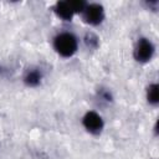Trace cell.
<instances>
[{"instance_id":"6da1fadb","label":"cell","mask_w":159,"mask_h":159,"mask_svg":"<svg viewBox=\"0 0 159 159\" xmlns=\"http://www.w3.org/2000/svg\"><path fill=\"white\" fill-rule=\"evenodd\" d=\"M55 48L61 56L70 57L77 50V39L68 32L60 34L55 39Z\"/></svg>"},{"instance_id":"7a4b0ae2","label":"cell","mask_w":159,"mask_h":159,"mask_svg":"<svg viewBox=\"0 0 159 159\" xmlns=\"http://www.w3.org/2000/svg\"><path fill=\"white\" fill-rule=\"evenodd\" d=\"M153 52H154V47H153V43L147 40V39H140L137 43V47H135V51H134V56L138 61L140 62H147L152 58L153 56Z\"/></svg>"},{"instance_id":"3957f363","label":"cell","mask_w":159,"mask_h":159,"mask_svg":"<svg viewBox=\"0 0 159 159\" xmlns=\"http://www.w3.org/2000/svg\"><path fill=\"white\" fill-rule=\"evenodd\" d=\"M103 7L98 4H91L84 9V19L88 24L98 25L103 20Z\"/></svg>"},{"instance_id":"277c9868","label":"cell","mask_w":159,"mask_h":159,"mask_svg":"<svg viewBox=\"0 0 159 159\" xmlns=\"http://www.w3.org/2000/svg\"><path fill=\"white\" fill-rule=\"evenodd\" d=\"M83 125L91 133H98L103 127V122L99 114L96 112H88L83 117Z\"/></svg>"},{"instance_id":"5b68a950","label":"cell","mask_w":159,"mask_h":159,"mask_svg":"<svg viewBox=\"0 0 159 159\" xmlns=\"http://www.w3.org/2000/svg\"><path fill=\"white\" fill-rule=\"evenodd\" d=\"M55 10H56V14L61 19H63V20H71L73 14H75L68 1H60V2H57Z\"/></svg>"},{"instance_id":"8992f818","label":"cell","mask_w":159,"mask_h":159,"mask_svg":"<svg viewBox=\"0 0 159 159\" xmlns=\"http://www.w3.org/2000/svg\"><path fill=\"white\" fill-rule=\"evenodd\" d=\"M40 81H41V75H40L39 71H35V70L30 71L25 76V82L29 86H37L40 83Z\"/></svg>"},{"instance_id":"52a82bcc","label":"cell","mask_w":159,"mask_h":159,"mask_svg":"<svg viewBox=\"0 0 159 159\" xmlns=\"http://www.w3.org/2000/svg\"><path fill=\"white\" fill-rule=\"evenodd\" d=\"M147 97H148V101L150 103H153V104L158 103V101H159V87H158V84L154 83V84L149 86Z\"/></svg>"},{"instance_id":"ba28073f","label":"cell","mask_w":159,"mask_h":159,"mask_svg":"<svg viewBox=\"0 0 159 159\" xmlns=\"http://www.w3.org/2000/svg\"><path fill=\"white\" fill-rule=\"evenodd\" d=\"M73 12H78V11H84L86 9V2L84 1H81V0H73V1H68Z\"/></svg>"}]
</instances>
